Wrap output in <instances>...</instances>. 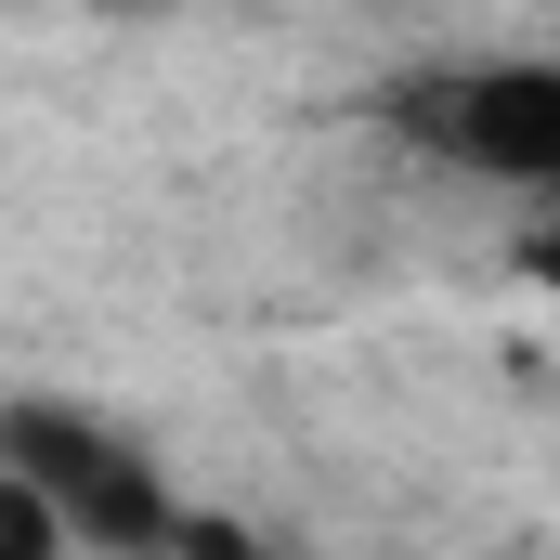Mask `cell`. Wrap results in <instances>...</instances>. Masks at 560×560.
I'll list each match as a JSON object with an SVG mask.
<instances>
[{"label": "cell", "mask_w": 560, "mask_h": 560, "mask_svg": "<svg viewBox=\"0 0 560 560\" xmlns=\"http://www.w3.org/2000/svg\"><path fill=\"white\" fill-rule=\"evenodd\" d=\"M392 118H405L443 170L495 183V196H560V66H548V52L430 66V79L392 92Z\"/></svg>", "instance_id": "2"}, {"label": "cell", "mask_w": 560, "mask_h": 560, "mask_svg": "<svg viewBox=\"0 0 560 560\" xmlns=\"http://www.w3.org/2000/svg\"><path fill=\"white\" fill-rule=\"evenodd\" d=\"M548 66H560V39H548Z\"/></svg>", "instance_id": "5"}, {"label": "cell", "mask_w": 560, "mask_h": 560, "mask_svg": "<svg viewBox=\"0 0 560 560\" xmlns=\"http://www.w3.org/2000/svg\"><path fill=\"white\" fill-rule=\"evenodd\" d=\"M0 469H26V482L79 522V548H105V560H170V548H183V495H170V469L143 456L131 430H105L92 405L26 392V405L0 418Z\"/></svg>", "instance_id": "1"}, {"label": "cell", "mask_w": 560, "mask_h": 560, "mask_svg": "<svg viewBox=\"0 0 560 560\" xmlns=\"http://www.w3.org/2000/svg\"><path fill=\"white\" fill-rule=\"evenodd\" d=\"M170 560H275V548H261L235 509H183V548H170Z\"/></svg>", "instance_id": "4"}, {"label": "cell", "mask_w": 560, "mask_h": 560, "mask_svg": "<svg viewBox=\"0 0 560 560\" xmlns=\"http://www.w3.org/2000/svg\"><path fill=\"white\" fill-rule=\"evenodd\" d=\"M66 548H79V522H66L26 469H0V560H66Z\"/></svg>", "instance_id": "3"}]
</instances>
